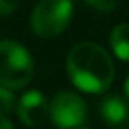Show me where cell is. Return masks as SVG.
Instances as JSON below:
<instances>
[{"instance_id":"cell-1","label":"cell","mask_w":129,"mask_h":129,"mask_svg":"<svg viewBox=\"0 0 129 129\" xmlns=\"http://www.w3.org/2000/svg\"><path fill=\"white\" fill-rule=\"evenodd\" d=\"M67 72L80 91L103 93L114 80V64L101 46L93 42H80L67 57Z\"/></svg>"},{"instance_id":"cell-2","label":"cell","mask_w":129,"mask_h":129,"mask_svg":"<svg viewBox=\"0 0 129 129\" xmlns=\"http://www.w3.org/2000/svg\"><path fill=\"white\" fill-rule=\"evenodd\" d=\"M34 76L32 57L13 40L0 42V84L10 89H21Z\"/></svg>"},{"instance_id":"cell-3","label":"cell","mask_w":129,"mask_h":129,"mask_svg":"<svg viewBox=\"0 0 129 129\" xmlns=\"http://www.w3.org/2000/svg\"><path fill=\"white\" fill-rule=\"evenodd\" d=\"M72 21L70 0H40L30 13V28L40 38H53L67 30Z\"/></svg>"},{"instance_id":"cell-4","label":"cell","mask_w":129,"mask_h":129,"mask_svg":"<svg viewBox=\"0 0 129 129\" xmlns=\"http://www.w3.org/2000/svg\"><path fill=\"white\" fill-rule=\"evenodd\" d=\"M49 118L59 127H78L87 120V106L80 95L61 91L49 103Z\"/></svg>"},{"instance_id":"cell-5","label":"cell","mask_w":129,"mask_h":129,"mask_svg":"<svg viewBox=\"0 0 129 129\" xmlns=\"http://www.w3.org/2000/svg\"><path fill=\"white\" fill-rule=\"evenodd\" d=\"M17 116L28 127L42 125L49 116V105L40 91H27L17 103Z\"/></svg>"},{"instance_id":"cell-6","label":"cell","mask_w":129,"mask_h":129,"mask_svg":"<svg viewBox=\"0 0 129 129\" xmlns=\"http://www.w3.org/2000/svg\"><path fill=\"white\" fill-rule=\"evenodd\" d=\"M99 112L108 127H129V105L118 95L105 97L99 105Z\"/></svg>"},{"instance_id":"cell-7","label":"cell","mask_w":129,"mask_h":129,"mask_svg":"<svg viewBox=\"0 0 129 129\" xmlns=\"http://www.w3.org/2000/svg\"><path fill=\"white\" fill-rule=\"evenodd\" d=\"M110 48L118 59L129 61V23H120L110 32Z\"/></svg>"},{"instance_id":"cell-8","label":"cell","mask_w":129,"mask_h":129,"mask_svg":"<svg viewBox=\"0 0 129 129\" xmlns=\"http://www.w3.org/2000/svg\"><path fill=\"white\" fill-rule=\"evenodd\" d=\"M13 108V95L10 91V87L0 84V114L8 116V112Z\"/></svg>"},{"instance_id":"cell-9","label":"cell","mask_w":129,"mask_h":129,"mask_svg":"<svg viewBox=\"0 0 129 129\" xmlns=\"http://www.w3.org/2000/svg\"><path fill=\"white\" fill-rule=\"evenodd\" d=\"M93 10L97 12H103V13H108L114 12V8L118 6V0H85Z\"/></svg>"},{"instance_id":"cell-10","label":"cell","mask_w":129,"mask_h":129,"mask_svg":"<svg viewBox=\"0 0 129 129\" xmlns=\"http://www.w3.org/2000/svg\"><path fill=\"white\" fill-rule=\"evenodd\" d=\"M17 8V0H0V15H10Z\"/></svg>"},{"instance_id":"cell-11","label":"cell","mask_w":129,"mask_h":129,"mask_svg":"<svg viewBox=\"0 0 129 129\" xmlns=\"http://www.w3.org/2000/svg\"><path fill=\"white\" fill-rule=\"evenodd\" d=\"M4 127H8V129H10V127H13V123L4 116V114H0V129H4Z\"/></svg>"},{"instance_id":"cell-12","label":"cell","mask_w":129,"mask_h":129,"mask_svg":"<svg viewBox=\"0 0 129 129\" xmlns=\"http://www.w3.org/2000/svg\"><path fill=\"white\" fill-rule=\"evenodd\" d=\"M123 91H125V99H127V103H129V76H127V80H125V85H123Z\"/></svg>"}]
</instances>
